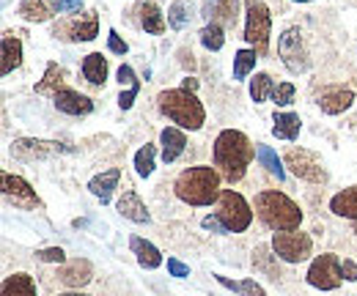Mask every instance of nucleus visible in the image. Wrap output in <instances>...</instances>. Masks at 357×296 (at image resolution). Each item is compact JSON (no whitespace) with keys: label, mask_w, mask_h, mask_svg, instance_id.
<instances>
[{"label":"nucleus","mask_w":357,"mask_h":296,"mask_svg":"<svg viewBox=\"0 0 357 296\" xmlns=\"http://www.w3.org/2000/svg\"><path fill=\"white\" fill-rule=\"evenodd\" d=\"M212 154H215V168H220V176L234 184L248 173V165H250L256 148L248 140V134H242L239 129H223L215 140Z\"/></svg>","instance_id":"nucleus-1"},{"label":"nucleus","mask_w":357,"mask_h":296,"mask_svg":"<svg viewBox=\"0 0 357 296\" xmlns=\"http://www.w3.org/2000/svg\"><path fill=\"white\" fill-rule=\"evenodd\" d=\"M178 201L190 203V206H212L215 201H220V173L209 165H198V168H187L178 173L176 184H174Z\"/></svg>","instance_id":"nucleus-2"},{"label":"nucleus","mask_w":357,"mask_h":296,"mask_svg":"<svg viewBox=\"0 0 357 296\" xmlns=\"http://www.w3.org/2000/svg\"><path fill=\"white\" fill-rule=\"evenodd\" d=\"M157 104H160V113L168 116L181 129H192L195 132V129L204 127V121H206V110H204L201 99L192 91H184V88L162 91L157 96Z\"/></svg>","instance_id":"nucleus-3"},{"label":"nucleus","mask_w":357,"mask_h":296,"mask_svg":"<svg viewBox=\"0 0 357 296\" xmlns=\"http://www.w3.org/2000/svg\"><path fill=\"white\" fill-rule=\"evenodd\" d=\"M256 212L261 217V222L267 228H272L275 233H280V231H297L300 222H303L300 206L289 195H283L278 189H267V192L256 195Z\"/></svg>","instance_id":"nucleus-4"},{"label":"nucleus","mask_w":357,"mask_h":296,"mask_svg":"<svg viewBox=\"0 0 357 296\" xmlns=\"http://www.w3.org/2000/svg\"><path fill=\"white\" fill-rule=\"evenodd\" d=\"M272 17L264 0H245V39L253 44L259 55H267Z\"/></svg>","instance_id":"nucleus-5"},{"label":"nucleus","mask_w":357,"mask_h":296,"mask_svg":"<svg viewBox=\"0 0 357 296\" xmlns=\"http://www.w3.org/2000/svg\"><path fill=\"white\" fill-rule=\"evenodd\" d=\"M218 219L225 225L228 233H245L253 222V212H250V203L234 192V189H223L220 192V209H218Z\"/></svg>","instance_id":"nucleus-6"},{"label":"nucleus","mask_w":357,"mask_h":296,"mask_svg":"<svg viewBox=\"0 0 357 296\" xmlns=\"http://www.w3.org/2000/svg\"><path fill=\"white\" fill-rule=\"evenodd\" d=\"M272 250L278 258H283L286 263H300V260H308L313 253V242L308 233H303L300 228L297 231H280L272 236Z\"/></svg>","instance_id":"nucleus-7"},{"label":"nucleus","mask_w":357,"mask_h":296,"mask_svg":"<svg viewBox=\"0 0 357 296\" xmlns=\"http://www.w3.org/2000/svg\"><path fill=\"white\" fill-rule=\"evenodd\" d=\"M278 52H280L283 66H286L291 75H303V72H308V52H305V44H303L300 28H289V31H283V36L278 39Z\"/></svg>","instance_id":"nucleus-8"},{"label":"nucleus","mask_w":357,"mask_h":296,"mask_svg":"<svg viewBox=\"0 0 357 296\" xmlns=\"http://www.w3.org/2000/svg\"><path fill=\"white\" fill-rule=\"evenodd\" d=\"M344 280V272H341V260L333 253L319 255L308 269V283L319 291H335Z\"/></svg>","instance_id":"nucleus-9"},{"label":"nucleus","mask_w":357,"mask_h":296,"mask_svg":"<svg viewBox=\"0 0 357 296\" xmlns=\"http://www.w3.org/2000/svg\"><path fill=\"white\" fill-rule=\"evenodd\" d=\"M283 159H286V165L291 168V173H294L297 178H303V181H311V184L327 181V173H324L321 162H319V157H316L313 151H305V148H289Z\"/></svg>","instance_id":"nucleus-10"},{"label":"nucleus","mask_w":357,"mask_h":296,"mask_svg":"<svg viewBox=\"0 0 357 296\" xmlns=\"http://www.w3.org/2000/svg\"><path fill=\"white\" fill-rule=\"evenodd\" d=\"M3 195H6L8 203H14L17 209H25V212L42 206V201L36 198L31 184L25 178H20V176H11V173H3Z\"/></svg>","instance_id":"nucleus-11"},{"label":"nucleus","mask_w":357,"mask_h":296,"mask_svg":"<svg viewBox=\"0 0 357 296\" xmlns=\"http://www.w3.org/2000/svg\"><path fill=\"white\" fill-rule=\"evenodd\" d=\"M72 148L69 146H61V143H47V140H14L11 143V154H17L20 159H45L52 154H69Z\"/></svg>","instance_id":"nucleus-12"},{"label":"nucleus","mask_w":357,"mask_h":296,"mask_svg":"<svg viewBox=\"0 0 357 296\" xmlns=\"http://www.w3.org/2000/svg\"><path fill=\"white\" fill-rule=\"evenodd\" d=\"M52 102H55V107L61 110V113H66V116H89L91 110H93V102H91L86 93H80V91H72V88H61L55 96H52Z\"/></svg>","instance_id":"nucleus-13"},{"label":"nucleus","mask_w":357,"mask_h":296,"mask_svg":"<svg viewBox=\"0 0 357 296\" xmlns=\"http://www.w3.org/2000/svg\"><path fill=\"white\" fill-rule=\"evenodd\" d=\"M355 102V93L349 88H341V85H330L319 93V107L327 113V116H338L344 110H349Z\"/></svg>","instance_id":"nucleus-14"},{"label":"nucleus","mask_w":357,"mask_h":296,"mask_svg":"<svg viewBox=\"0 0 357 296\" xmlns=\"http://www.w3.org/2000/svg\"><path fill=\"white\" fill-rule=\"evenodd\" d=\"M119 178H121V170L119 168H110V170H105V173H99V176H93V178L89 181L91 195H93V198H99L102 203H110V198H113V189H116Z\"/></svg>","instance_id":"nucleus-15"},{"label":"nucleus","mask_w":357,"mask_h":296,"mask_svg":"<svg viewBox=\"0 0 357 296\" xmlns=\"http://www.w3.org/2000/svg\"><path fill=\"white\" fill-rule=\"evenodd\" d=\"M160 143H162V162H165V165H171V162H176L178 157L184 154L187 137H184V132H181V129L168 127V129H162Z\"/></svg>","instance_id":"nucleus-16"},{"label":"nucleus","mask_w":357,"mask_h":296,"mask_svg":"<svg viewBox=\"0 0 357 296\" xmlns=\"http://www.w3.org/2000/svg\"><path fill=\"white\" fill-rule=\"evenodd\" d=\"M119 214L121 217H127V219H132V222H149L151 219V214L146 209V203L140 201V195L135 192V189H127L124 195H121V201H119Z\"/></svg>","instance_id":"nucleus-17"},{"label":"nucleus","mask_w":357,"mask_h":296,"mask_svg":"<svg viewBox=\"0 0 357 296\" xmlns=\"http://www.w3.org/2000/svg\"><path fill=\"white\" fill-rule=\"evenodd\" d=\"M236 6L239 0H206L204 6V14L212 20V22H223V25H234L236 22Z\"/></svg>","instance_id":"nucleus-18"},{"label":"nucleus","mask_w":357,"mask_h":296,"mask_svg":"<svg viewBox=\"0 0 357 296\" xmlns=\"http://www.w3.org/2000/svg\"><path fill=\"white\" fill-rule=\"evenodd\" d=\"M130 250H132V255L137 258V263H140L143 269H157V266L162 263V253H160L151 242H146V239H140V236H132V239H130Z\"/></svg>","instance_id":"nucleus-19"},{"label":"nucleus","mask_w":357,"mask_h":296,"mask_svg":"<svg viewBox=\"0 0 357 296\" xmlns=\"http://www.w3.org/2000/svg\"><path fill=\"white\" fill-rule=\"evenodd\" d=\"M22 63V42L11 33L3 36V61H0V75H11L17 66Z\"/></svg>","instance_id":"nucleus-20"},{"label":"nucleus","mask_w":357,"mask_h":296,"mask_svg":"<svg viewBox=\"0 0 357 296\" xmlns=\"http://www.w3.org/2000/svg\"><path fill=\"white\" fill-rule=\"evenodd\" d=\"M137 11H140V28L146 33H154V36L165 33V20H162L157 3H146L143 0V3H137Z\"/></svg>","instance_id":"nucleus-21"},{"label":"nucleus","mask_w":357,"mask_h":296,"mask_svg":"<svg viewBox=\"0 0 357 296\" xmlns=\"http://www.w3.org/2000/svg\"><path fill=\"white\" fill-rule=\"evenodd\" d=\"M0 296H36V283L31 274H11L3 280V288H0Z\"/></svg>","instance_id":"nucleus-22"},{"label":"nucleus","mask_w":357,"mask_h":296,"mask_svg":"<svg viewBox=\"0 0 357 296\" xmlns=\"http://www.w3.org/2000/svg\"><path fill=\"white\" fill-rule=\"evenodd\" d=\"M330 212L338 214V217H347V219H355L357 222V187H349V189L333 195V201H330Z\"/></svg>","instance_id":"nucleus-23"},{"label":"nucleus","mask_w":357,"mask_h":296,"mask_svg":"<svg viewBox=\"0 0 357 296\" xmlns=\"http://www.w3.org/2000/svg\"><path fill=\"white\" fill-rule=\"evenodd\" d=\"M300 127H303V121H300L297 113H278V116H275L272 134L280 137V140H291V143H294V140L300 137Z\"/></svg>","instance_id":"nucleus-24"},{"label":"nucleus","mask_w":357,"mask_h":296,"mask_svg":"<svg viewBox=\"0 0 357 296\" xmlns=\"http://www.w3.org/2000/svg\"><path fill=\"white\" fill-rule=\"evenodd\" d=\"M91 280V266L89 260H72L66 269H61V283L69 288H80Z\"/></svg>","instance_id":"nucleus-25"},{"label":"nucleus","mask_w":357,"mask_h":296,"mask_svg":"<svg viewBox=\"0 0 357 296\" xmlns=\"http://www.w3.org/2000/svg\"><path fill=\"white\" fill-rule=\"evenodd\" d=\"M83 77L91 85H105L107 80V61L102 58V52H91L83 61Z\"/></svg>","instance_id":"nucleus-26"},{"label":"nucleus","mask_w":357,"mask_h":296,"mask_svg":"<svg viewBox=\"0 0 357 296\" xmlns=\"http://www.w3.org/2000/svg\"><path fill=\"white\" fill-rule=\"evenodd\" d=\"M69 33H72L69 36L72 42H91V39H96V33H99V17L91 11L83 20H77V22L69 25Z\"/></svg>","instance_id":"nucleus-27"},{"label":"nucleus","mask_w":357,"mask_h":296,"mask_svg":"<svg viewBox=\"0 0 357 296\" xmlns=\"http://www.w3.org/2000/svg\"><path fill=\"white\" fill-rule=\"evenodd\" d=\"M256 61H259L256 49H239L234 55V80H245L256 69Z\"/></svg>","instance_id":"nucleus-28"},{"label":"nucleus","mask_w":357,"mask_h":296,"mask_svg":"<svg viewBox=\"0 0 357 296\" xmlns=\"http://www.w3.org/2000/svg\"><path fill=\"white\" fill-rule=\"evenodd\" d=\"M218 277V283L220 286H225V288H231L234 294L239 296H267V291L256 283V280H242V283H234V280H228V277H223V274H215Z\"/></svg>","instance_id":"nucleus-29"},{"label":"nucleus","mask_w":357,"mask_h":296,"mask_svg":"<svg viewBox=\"0 0 357 296\" xmlns=\"http://www.w3.org/2000/svg\"><path fill=\"white\" fill-rule=\"evenodd\" d=\"M20 14L28 22H47L50 20V8H47L45 0H22L20 3Z\"/></svg>","instance_id":"nucleus-30"},{"label":"nucleus","mask_w":357,"mask_h":296,"mask_svg":"<svg viewBox=\"0 0 357 296\" xmlns=\"http://www.w3.org/2000/svg\"><path fill=\"white\" fill-rule=\"evenodd\" d=\"M275 88H278V85L272 83V77L261 72V75H256L253 83H250V96H253V102H267V99H272Z\"/></svg>","instance_id":"nucleus-31"},{"label":"nucleus","mask_w":357,"mask_h":296,"mask_svg":"<svg viewBox=\"0 0 357 296\" xmlns=\"http://www.w3.org/2000/svg\"><path fill=\"white\" fill-rule=\"evenodd\" d=\"M154 157H157V148L151 146V143H146L137 154H135V170H137V176H151V170H154Z\"/></svg>","instance_id":"nucleus-32"},{"label":"nucleus","mask_w":357,"mask_h":296,"mask_svg":"<svg viewBox=\"0 0 357 296\" xmlns=\"http://www.w3.org/2000/svg\"><path fill=\"white\" fill-rule=\"evenodd\" d=\"M201 44H204L206 49H212V52H218V49H223V44H225L223 25H218V22H212V25H206V28L201 31Z\"/></svg>","instance_id":"nucleus-33"},{"label":"nucleus","mask_w":357,"mask_h":296,"mask_svg":"<svg viewBox=\"0 0 357 296\" xmlns=\"http://www.w3.org/2000/svg\"><path fill=\"white\" fill-rule=\"evenodd\" d=\"M61 80H63V72L58 69V63H47V75L45 80L36 85V93H58V88L55 85H61Z\"/></svg>","instance_id":"nucleus-34"},{"label":"nucleus","mask_w":357,"mask_h":296,"mask_svg":"<svg viewBox=\"0 0 357 296\" xmlns=\"http://www.w3.org/2000/svg\"><path fill=\"white\" fill-rule=\"evenodd\" d=\"M259 151V159H261V165L272 173V176H278V181H283V176H286V170H283V165H280V159H278V154L269 148V146H259L256 148Z\"/></svg>","instance_id":"nucleus-35"},{"label":"nucleus","mask_w":357,"mask_h":296,"mask_svg":"<svg viewBox=\"0 0 357 296\" xmlns=\"http://www.w3.org/2000/svg\"><path fill=\"white\" fill-rule=\"evenodd\" d=\"M168 25H171L174 31H184V28L190 25V14H187V3H184V0H176V3L171 6V11H168Z\"/></svg>","instance_id":"nucleus-36"},{"label":"nucleus","mask_w":357,"mask_h":296,"mask_svg":"<svg viewBox=\"0 0 357 296\" xmlns=\"http://www.w3.org/2000/svg\"><path fill=\"white\" fill-rule=\"evenodd\" d=\"M291 99H294V85L291 83H280L278 88H275V93H272V102L275 104H291Z\"/></svg>","instance_id":"nucleus-37"},{"label":"nucleus","mask_w":357,"mask_h":296,"mask_svg":"<svg viewBox=\"0 0 357 296\" xmlns=\"http://www.w3.org/2000/svg\"><path fill=\"white\" fill-rule=\"evenodd\" d=\"M107 47H110V52H116V55H127V49H130L127 42H124L116 31H110V33H107Z\"/></svg>","instance_id":"nucleus-38"},{"label":"nucleus","mask_w":357,"mask_h":296,"mask_svg":"<svg viewBox=\"0 0 357 296\" xmlns=\"http://www.w3.org/2000/svg\"><path fill=\"white\" fill-rule=\"evenodd\" d=\"M39 260H45V263H61L63 260V250L61 247H50V250H39L36 253Z\"/></svg>","instance_id":"nucleus-39"},{"label":"nucleus","mask_w":357,"mask_h":296,"mask_svg":"<svg viewBox=\"0 0 357 296\" xmlns=\"http://www.w3.org/2000/svg\"><path fill=\"white\" fill-rule=\"evenodd\" d=\"M137 93H140V83L130 85V91L119 96V104H121V110H130V107H132V102H135V96H137Z\"/></svg>","instance_id":"nucleus-40"},{"label":"nucleus","mask_w":357,"mask_h":296,"mask_svg":"<svg viewBox=\"0 0 357 296\" xmlns=\"http://www.w3.org/2000/svg\"><path fill=\"white\" fill-rule=\"evenodd\" d=\"M52 3V8L61 14V11H77L80 6H83V0H50Z\"/></svg>","instance_id":"nucleus-41"},{"label":"nucleus","mask_w":357,"mask_h":296,"mask_svg":"<svg viewBox=\"0 0 357 296\" xmlns=\"http://www.w3.org/2000/svg\"><path fill=\"white\" fill-rule=\"evenodd\" d=\"M168 272H171L174 277H190V266H184L176 258H168Z\"/></svg>","instance_id":"nucleus-42"},{"label":"nucleus","mask_w":357,"mask_h":296,"mask_svg":"<svg viewBox=\"0 0 357 296\" xmlns=\"http://www.w3.org/2000/svg\"><path fill=\"white\" fill-rule=\"evenodd\" d=\"M119 83L124 85H135V83H140V80H137V77H135V72H132V66H121V69H119Z\"/></svg>","instance_id":"nucleus-43"},{"label":"nucleus","mask_w":357,"mask_h":296,"mask_svg":"<svg viewBox=\"0 0 357 296\" xmlns=\"http://www.w3.org/2000/svg\"><path fill=\"white\" fill-rule=\"evenodd\" d=\"M341 272H344V277H347V280H352V283L357 280V263L355 260H349V258H347V260H341Z\"/></svg>","instance_id":"nucleus-44"},{"label":"nucleus","mask_w":357,"mask_h":296,"mask_svg":"<svg viewBox=\"0 0 357 296\" xmlns=\"http://www.w3.org/2000/svg\"><path fill=\"white\" fill-rule=\"evenodd\" d=\"M204 228H206V231H215V233H228L225 225L218 217H206V219H204Z\"/></svg>","instance_id":"nucleus-45"},{"label":"nucleus","mask_w":357,"mask_h":296,"mask_svg":"<svg viewBox=\"0 0 357 296\" xmlns=\"http://www.w3.org/2000/svg\"><path fill=\"white\" fill-rule=\"evenodd\" d=\"M181 88H184V91H192V93H195V88H198V80H192V77H187V80L181 83Z\"/></svg>","instance_id":"nucleus-46"},{"label":"nucleus","mask_w":357,"mask_h":296,"mask_svg":"<svg viewBox=\"0 0 357 296\" xmlns=\"http://www.w3.org/2000/svg\"><path fill=\"white\" fill-rule=\"evenodd\" d=\"M58 296H86V294H58Z\"/></svg>","instance_id":"nucleus-47"},{"label":"nucleus","mask_w":357,"mask_h":296,"mask_svg":"<svg viewBox=\"0 0 357 296\" xmlns=\"http://www.w3.org/2000/svg\"><path fill=\"white\" fill-rule=\"evenodd\" d=\"M294 3H311V0H294Z\"/></svg>","instance_id":"nucleus-48"},{"label":"nucleus","mask_w":357,"mask_h":296,"mask_svg":"<svg viewBox=\"0 0 357 296\" xmlns=\"http://www.w3.org/2000/svg\"><path fill=\"white\" fill-rule=\"evenodd\" d=\"M355 233H357V222H355Z\"/></svg>","instance_id":"nucleus-49"}]
</instances>
